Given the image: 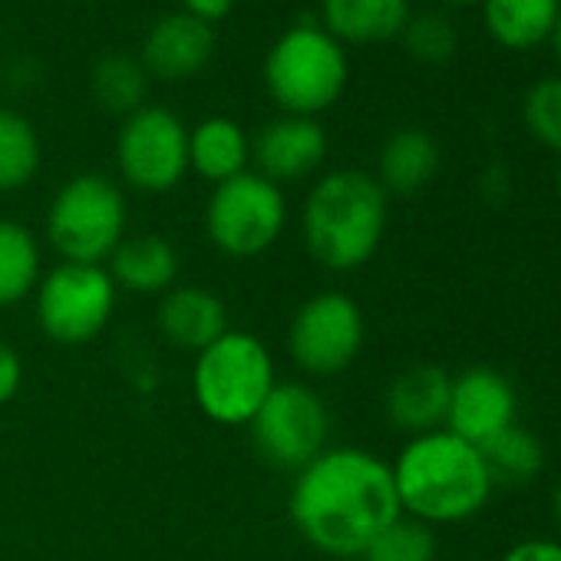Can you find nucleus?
Returning a JSON list of instances; mask_svg holds the SVG:
<instances>
[{"label": "nucleus", "mask_w": 561, "mask_h": 561, "mask_svg": "<svg viewBox=\"0 0 561 561\" xmlns=\"http://www.w3.org/2000/svg\"><path fill=\"white\" fill-rule=\"evenodd\" d=\"M264 90L288 116L318 119L328 113L351 83L347 47L334 41L321 21L305 18L277 34L264 54Z\"/></svg>", "instance_id": "obj_4"}, {"label": "nucleus", "mask_w": 561, "mask_h": 561, "mask_svg": "<svg viewBox=\"0 0 561 561\" xmlns=\"http://www.w3.org/2000/svg\"><path fill=\"white\" fill-rule=\"evenodd\" d=\"M215 50H218L215 27L188 18L185 11H172L146 31L139 64L156 80L182 83L198 77L211 64Z\"/></svg>", "instance_id": "obj_14"}, {"label": "nucleus", "mask_w": 561, "mask_h": 561, "mask_svg": "<svg viewBox=\"0 0 561 561\" xmlns=\"http://www.w3.org/2000/svg\"><path fill=\"white\" fill-rule=\"evenodd\" d=\"M179 248L156 231L126 234L106 261L116 291L136 298H162L179 285Z\"/></svg>", "instance_id": "obj_17"}, {"label": "nucleus", "mask_w": 561, "mask_h": 561, "mask_svg": "<svg viewBox=\"0 0 561 561\" xmlns=\"http://www.w3.org/2000/svg\"><path fill=\"white\" fill-rule=\"evenodd\" d=\"M288 515L314 551L360 558L400 515L390 462L364 446H328L291 476Z\"/></svg>", "instance_id": "obj_1"}, {"label": "nucleus", "mask_w": 561, "mask_h": 561, "mask_svg": "<svg viewBox=\"0 0 561 561\" xmlns=\"http://www.w3.org/2000/svg\"><path fill=\"white\" fill-rule=\"evenodd\" d=\"M390 195L374 172L331 169L318 175L301 205V241L308 257L331 274H354L383 244Z\"/></svg>", "instance_id": "obj_2"}, {"label": "nucleus", "mask_w": 561, "mask_h": 561, "mask_svg": "<svg viewBox=\"0 0 561 561\" xmlns=\"http://www.w3.org/2000/svg\"><path fill=\"white\" fill-rule=\"evenodd\" d=\"M119 291L106 264L57 261L44 271L34 291V318L41 334L57 347L93 344L116 314Z\"/></svg>", "instance_id": "obj_8"}, {"label": "nucleus", "mask_w": 561, "mask_h": 561, "mask_svg": "<svg viewBox=\"0 0 561 561\" xmlns=\"http://www.w3.org/2000/svg\"><path fill=\"white\" fill-rule=\"evenodd\" d=\"M390 472L400 512L433 528L479 515L495 489L479 446L446 426L410 436L390 462Z\"/></svg>", "instance_id": "obj_3"}, {"label": "nucleus", "mask_w": 561, "mask_h": 561, "mask_svg": "<svg viewBox=\"0 0 561 561\" xmlns=\"http://www.w3.org/2000/svg\"><path fill=\"white\" fill-rule=\"evenodd\" d=\"M436 528L410 515H397L364 551L360 561H436Z\"/></svg>", "instance_id": "obj_26"}, {"label": "nucleus", "mask_w": 561, "mask_h": 561, "mask_svg": "<svg viewBox=\"0 0 561 561\" xmlns=\"http://www.w3.org/2000/svg\"><path fill=\"white\" fill-rule=\"evenodd\" d=\"M400 41H403V50L420 64H446L459 47L456 24L439 11L410 14Z\"/></svg>", "instance_id": "obj_28"}, {"label": "nucleus", "mask_w": 561, "mask_h": 561, "mask_svg": "<svg viewBox=\"0 0 561 561\" xmlns=\"http://www.w3.org/2000/svg\"><path fill=\"white\" fill-rule=\"evenodd\" d=\"M479 453L492 485H505V489L531 485L545 469V446L538 443L535 433H528L518 423L492 436L485 446H479Z\"/></svg>", "instance_id": "obj_25"}, {"label": "nucleus", "mask_w": 561, "mask_h": 561, "mask_svg": "<svg viewBox=\"0 0 561 561\" xmlns=\"http://www.w3.org/2000/svg\"><path fill=\"white\" fill-rule=\"evenodd\" d=\"M502 561H561V541L551 538H525L512 545Z\"/></svg>", "instance_id": "obj_30"}, {"label": "nucleus", "mask_w": 561, "mask_h": 561, "mask_svg": "<svg viewBox=\"0 0 561 561\" xmlns=\"http://www.w3.org/2000/svg\"><path fill=\"white\" fill-rule=\"evenodd\" d=\"M328 159V129L311 116L280 113L251 136V172L274 185L305 182Z\"/></svg>", "instance_id": "obj_12"}, {"label": "nucleus", "mask_w": 561, "mask_h": 561, "mask_svg": "<svg viewBox=\"0 0 561 561\" xmlns=\"http://www.w3.org/2000/svg\"><path fill=\"white\" fill-rule=\"evenodd\" d=\"M156 328L162 341L182 354H202L231 324L225 301L205 285H175L156 305Z\"/></svg>", "instance_id": "obj_15"}, {"label": "nucleus", "mask_w": 561, "mask_h": 561, "mask_svg": "<svg viewBox=\"0 0 561 561\" xmlns=\"http://www.w3.org/2000/svg\"><path fill=\"white\" fill-rule=\"evenodd\" d=\"M129 234L126 188L103 172L70 175L50 198L44 215V241L60 261L106 264Z\"/></svg>", "instance_id": "obj_6"}, {"label": "nucleus", "mask_w": 561, "mask_h": 561, "mask_svg": "<svg viewBox=\"0 0 561 561\" xmlns=\"http://www.w3.org/2000/svg\"><path fill=\"white\" fill-rule=\"evenodd\" d=\"M413 14L410 0H321V27L344 47L397 41Z\"/></svg>", "instance_id": "obj_18"}, {"label": "nucleus", "mask_w": 561, "mask_h": 561, "mask_svg": "<svg viewBox=\"0 0 561 561\" xmlns=\"http://www.w3.org/2000/svg\"><path fill=\"white\" fill-rule=\"evenodd\" d=\"M446 4H456V8H469V4H479V0H446Z\"/></svg>", "instance_id": "obj_34"}, {"label": "nucleus", "mask_w": 561, "mask_h": 561, "mask_svg": "<svg viewBox=\"0 0 561 561\" xmlns=\"http://www.w3.org/2000/svg\"><path fill=\"white\" fill-rule=\"evenodd\" d=\"M518 393L512 380L492 367H466L453 377L446 430L472 446H485L502 430L515 426Z\"/></svg>", "instance_id": "obj_13"}, {"label": "nucleus", "mask_w": 561, "mask_h": 561, "mask_svg": "<svg viewBox=\"0 0 561 561\" xmlns=\"http://www.w3.org/2000/svg\"><path fill=\"white\" fill-rule=\"evenodd\" d=\"M436 172H439V142L426 129L407 126L390 133L387 142L380 146L374 179L387 195L410 198L423 192L436 179Z\"/></svg>", "instance_id": "obj_20"}, {"label": "nucleus", "mask_w": 561, "mask_h": 561, "mask_svg": "<svg viewBox=\"0 0 561 561\" xmlns=\"http://www.w3.org/2000/svg\"><path fill=\"white\" fill-rule=\"evenodd\" d=\"M231 8H234V0H182V11L208 27L221 24L231 14Z\"/></svg>", "instance_id": "obj_31"}, {"label": "nucleus", "mask_w": 561, "mask_h": 561, "mask_svg": "<svg viewBox=\"0 0 561 561\" xmlns=\"http://www.w3.org/2000/svg\"><path fill=\"white\" fill-rule=\"evenodd\" d=\"M90 93L103 113L126 119L129 113L146 106L149 73L129 54H103L90 70Z\"/></svg>", "instance_id": "obj_24"}, {"label": "nucleus", "mask_w": 561, "mask_h": 561, "mask_svg": "<svg viewBox=\"0 0 561 561\" xmlns=\"http://www.w3.org/2000/svg\"><path fill=\"white\" fill-rule=\"evenodd\" d=\"M0 77H4V41H0Z\"/></svg>", "instance_id": "obj_36"}, {"label": "nucleus", "mask_w": 561, "mask_h": 561, "mask_svg": "<svg viewBox=\"0 0 561 561\" xmlns=\"http://www.w3.org/2000/svg\"><path fill=\"white\" fill-rule=\"evenodd\" d=\"M202 221L205 238L218 254L248 261L280 241L291 221V205L285 188L248 169L221 185H211Z\"/></svg>", "instance_id": "obj_7"}, {"label": "nucleus", "mask_w": 561, "mask_h": 561, "mask_svg": "<svg viewBox=\"0 0 561 561\" xmlns=\"http://www.w3.org/2000/svg\"><path fill=\"white\" fill-rule=\"evenodd\" d=\"M554 522H558V528H561V482H558V489H554Z\"/></svg>", "instance_id": "obj_33"}, {"label": "nucleus", "mask_w": 561, "mask_h": 561, "mask_svg": "<svg viewBox=\"0 0 561 561\" xmlns=\"http://www.w3.org/2000/svg\"><path fill=\"white\" fill-rule=\"evenodd\" d=\"M44 271L47 264L37 231L18 218H0V311L31 301Z\"/></svg>", "instance_id": "obj_22"}, {"label": "nucleus", "mask_w": 561, "mask_h": 561, "mask_svg": "<svg viewBox=\"0 0 561 561\" xmlns=\"http://www.w3.org/2000/svg\"><path fill=\"white\" fill-rule=\"evenodd\" d=\"M548 47H551V54H554V64H558V70H561V14H558V21H554V27H551Z\"/></svg>", "instance_id": "obj_32"}, {"label": "nucleus", "mask_w": 561, "mask_h": 561, "mask_svg": "<svg viewBox=\"0 0 561 561\" xmlns=\"http://www.w3.org/2000/svg\"><path fill=\"white\" fill-rule=\"evenodd\" d=\"M251 169V136L231 116H205L188 129V172L221 185Z\"/></svg>", "instance_id": "obj_19"}, {"label": "nucleus", "mask_w": 561, "mask_h": 561, "mask_svg": "<svg viewBox=\"0 0 561 561\" xmlns=\"http://www.w3.org/2000/svg\"><path fill=\"white\" fill-rule=\"evenodd\" d=\"M24 387V360L14 351V344H8L0 337V410L8 403H14V397Z\"/></svg>", "instance_id": "obj_29"}, {"label": "nucleus", "mask_w": 561, "mask_h": 561, "mask_svg": "<svg viewBox=\"0 0 561 561\" xmlns=\"http://www.w3.org/2000/svg\"><path fill=\"white\" fill-rule=\"evenodd\" d=\"M248 430L264 462L295 476L331 446V410L308 380H277Z\"/></svg>", "instance_id": "obj_9"}, {"label": "nucleus", "mask_w": 561, "mask_h": 561, "mask_svg": "<svg viewBox=\"0 0 561 561\" xmlns=\"http://www.w3.org/2000/svg\"><path fill=\"white\" fill-rule=\"evenodd\" d=\"M116 169L126 188L139 195H169L188 175V126L169 110L146 103L129 113L116 133Z\"/></svg>", "instance_id": "obj_11"}, {"label": "nucleus", "mask_w": 561, "mask_h": 561, "mask_svg": "<svg viewBox=\"0 0 561 561\" xmlns=\"http://www.w3.org/2000/svg\"><path fill=\"white\" fill-rule=\"evenodd\" d=\"M367 341L360 305L344 291H318L298 305L288 321V357L308 380L347 374Z\"/></svg>", "instance_id": "obj_10"}, {"label": "nucleus", "mask_w": 561, "mask_h": 561, "mask_svg": "<svg viewBox=\"0 0 561 561\" xmlns=\"http://www.w3.org/2000/svg\"><path fill=\"white\" fill-rule=\"evenodd\" d=\"M188 387L205 420L215 426H248L277 387L274 354L257 334L228 328L215 344L195 354Z\"/></svg>", "instance_id": "obj_5"}, {"label": "nucleus", "mask_w": 561, "mask_h": 561, "mask_svg": "<svg viewBox=\"0 0 561 561\" xmlns=\"http://www.w3.org/2000/svg\"><path fill=\"white\" fill-rule=\"evenodd\" d=\"M522 119L538 146L561 156V73L541 77L528 87L522 100Z\"/></svg>", "instance_id": "obj_27"}, {"label": "nucleus", "mask_w": 561, "mask_h": 561, "mask_svg": "<svg viewBox=\"0 0 561 561\" xmlns=\"http://www.w3.org/2000/svg\"><path fill=\"white\" fill-rule=\"evenodd\" d=\"M44 165V142L31 116L0 106V195L27 188Z\"/></svg>", "instance_id": "obj_23"}, {"label": "nucleus", "mask_w": 561, "mask_h": 561, "mask_svg": "<svg viewBox=\"0 0 561 561\" xmlns=\"http://www.w3.org/2000/svg\"><path fill=\"white\" fill-rule=\"evenodd\" d=\"M453 377L439 364H410L403 367L383 393V413L393 430L407 436H423L446 426Z\"/></svg>", "instance_id": "obj_16"}, {"label": "nucleus", "mask_w": 561, "mask_h": 561, "mask_svg": "<svg viewBox=\"0 0 561 561\" xmlns=\"http://www.w3.org/2000/svg\"><path fill=\"white\" fill-rule=\"evenodd\" d=\"M554 188H558V195H561V162H558V172H554Z\"/></svg>", "instance_id": "obj_35"}, {"label": "nucleus", "mask_w": 561, "mask_h": 561, "mask_svg": "<svg viewBox=\"0 0 561 561\" xmlns=\"http://www.w3.org/2000/svg\"><path fill=\"white\" fill-rule=\"evenodd\" d=\"M485 34L512 54H528L548 44L561 14V0H479Z\"/></svg>", "instance_id": "obj_21"}]
</instances>
